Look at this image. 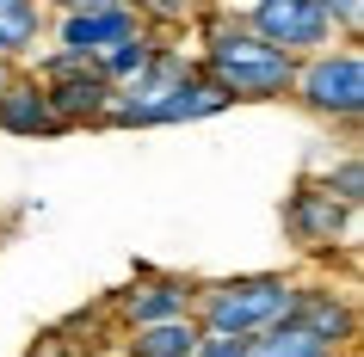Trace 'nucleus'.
<instances>
[{
    "mask_svg": "<svg viewBox=\"0 0 364 357\" xmlns=\"http://www.w3.org/2000/svg\"><path fill=\"white\" fill-rule=\"evenodd\" d=\"M229 111L223 87L198 75V62H186L179 50H154V62L130 87H117V99L105 105V130H154V123H198V117Z\"/></svg>",
    "mask_w": 364,
    "mask_h": 357,
    "instance_id": "obj_1",
    "label": "nucleus"
},
{
    "mask_svg": "<svg viewBox=\"0 0 364 357\" xmlns=\"http://www.w3.org/2000/svg\"><path fill=\"white\" fill-rule=\"evenodd\" d=\"M198 75L223 87L229 105H272V99L290 93L296 80V56L272 50L259 31H247L241 19H210V38H204V56H198Z\"/></svg>",
    "mask_w": 364,
    "mask_h": 357,
    "instance_id": "obj_2",
    "label": "nucleus"
},
{
    "mask_svg": "<svg viewBox=\"0 0 364 357\" xmlns=\"http://www.w3.org/2000/svg\"><path fill=\"white\" fill-rule=\"evenodd\" d=\"M296 302V278L284 271H247V278H216L192 290V320L198 333H223V339H253L290 320Z\"/></svg>",
    "mask_w": 364,
    "mask_h": 357,
    "instance_id": "obj_3",
    "label": "nucleus"
},
{
    "mask_svg": "<svg viewBox=\"0 0 364 357\" xmlns=\"http://www.w3.org/2000/svg\"><path fill=\"white\" fill-rule=\"evenodd\" d=\"M290 93L303 99L315 117H327V123H358L364 117V50L358 43H327V50H315L309 62H296V80H290Z\"/></svg>",
    "mask_w": 364,
    "mask_h": 357,
    "instance_id": "obj_4",
    "label": "nucleus"
},
{
    "mask_svg": "<svg viewBox=\"0 0 364 357\" xmlns=\"http://www.w3.org/2000/svg\"><path fill=\"white\" fill-rule=\"evenodd\" d=\"M31 75H38V87H43V99H50V111H56L62 130L99 123V117H105V105L117 99V87L99 75V62L87 56V50H50Z\"/></svg>",
    "mask_w": 364,
    "mask_h": 357,
    "instance_id": "obj_5",
    "label": "nucleus"
},
{
    "mask_svg": "<svg viewBox=\"0 0 364 357\" xmlns=\"http://www.w3.org/2000/svg\"><path fill=\"white\" fill-rule=\"evenodd\" d=\"M352 222H358V204L333 197L327 179H303V185L284 197V234L303 246V253H333V246L352 234Z\"/></svg>",
    "mask_w": 364,
    "mask_h": 357,
    "instance_id": "obj_6",
    "label": "nucleus"
},
{
    "mask_svg": "<svg viewBox=\"0 0 364 357\" xmlns=\"http://www.w3.org/2000/svg\"><path fill=\"white\" fill-rule=\"evenodd\" d=\"M247 31H259V38H266L272 50H284V56H303V50L315 56V50L333 43V25H327V13L315 0H253Z\"/></svg>",
    "mask_w": 364,
    "mask_h": 357,
    "instance_id": "obj_7",
    "label": "nucleus"
},
{
    "mask_svg": "<svg viewBox=\"0 0 364 357\" xmlns=\"http://www.w3.org/2000/svg\"><path fill=\"white\" fill-rule=\"evenodd\" d=\"M192 278H173V271H154V265H136V283L112 296V314L124 326H154V320H179L192 314Z\"/></svg>",
    "mask_w": 364,
    "mask_h": 357,
    "instance_id": "obj_8",
    "label": "nucleus"
},
{
    "mask_svg": "<svg viewBox=\"0 0 364 357\" xmlns=\"http://www.w3.org/2000/svg\"><path fill=\"white\" fill-rule=\"evenodd\" d=\"M136 31H142V19H136L130 0L93 6V13H62L56 19V50H87V56H99V50H112V43L136 38Z\"/></svg>",
    "mask_w": 364,
    "mask_h": 357,
    "instance_id": "obj_9",
    "label": "nucleus"
},
{
    "mask_svg": "<svg viewBox=\"0 0 364 357\" xmlns=\"http://www.w3.org/2000/svg\"><path fill=\"white\" fill-rule=\"evenodd\" d=\"M290 320L303 326V333L327 339V345H346L352 351V339H358V308H352V296H340V290H327V283H296V302H290Z\"/></svg>",
    "mask_w": 364,
    "mask_h": 357,
    "instance_id": "obj_10",
    "label": "nucleus"
},
{
    "mask_svg": "<svg viewBox=\"0 0 364 357\" xmlns=\"http://www.w3.org/2000/svg\"><path fill=\"white\" fill-rule=\"evenodd\" d=\"M0 130L6 136H62L38 75H19V68L6 75V87H0Z\"/></svg>",
    "mask_w": 364,
    "mask_h": 357,
    "instance_id": "obj_11",
    "label": "nucleus"
},
{
    "mask_svg": "<svg viewBox=\"0 0 364 357\" xmlns=\"http://www.w3.org/2000/svg\"><path fill=\"white\" fill-rule=\"evenodd\" d=\"M241 357H352V351H346V345H327V339H315V333H303L296 320H278V326H266V333H253Z\"/></svg>",
    "mask_w": 364,
    "mask_h": 357,
    "instance_id": "obj_12",
    "label": "nucleus"
},
{
    "mask_svg": "<svg viewBox=\"0 0 364 357\" xmlns=\"http://www.w3.org/2000/svg\"><path fill=\"white\" fill-rule=\"evenodd\" d=\"M198 320L179 314V320H154V326H136L130 339H124V351L130 357H192L198 351Z\"/></svg>",
    "mask_w": 364,
    "mask_h": 357,
    "instance_id": "obj_13",
    "label": "nucleus"
},
{
    "mask_svg": "<svg viewBox=\"0 0 364 357\" xmlns=\"http://www.w3.org/2000/svg\"><path fill=\"white\" fill-rule=\"evenodd\" d=\"M43 38V0H0V56L19 62Z\"/></svg>",
    "mask_w": 364,
    "mask_h": 357,
    "instance_id": "obj_14",
    "label": "nucleus"
},
{
    "mask_svg": "<svg viewBox=\"0 0 364 357\" xmlns=\"http://www.w3.org/2000/svg\"><path fill=\"white\" fill-rule=\"evenodd\" d=\"M154 50H161V38H154L149 25H142V31H136V38H124V43H112V50H99V75L112 80V87H130L136 75H142V68H149L154 62Z\"/></svg>",
    "mask_w": 364,
    "mask_h": 357,
    "instance_id": "obj_15",
    "label": "nucleus"
},
{
    "mask_svg": "<svg viewBox=\"0 0 364 357\" xmlns=\"http://www.w3.org/2000/svg\"><path fill=\"white\" fill-rule=\"evenodd\" d=\"M327 191L346 197V204H364V160H358V154H346L340 167L327 172Z\"/></svg>",
    "mask_w": 364,
    "mask_h": 357,
    "instance_id": "obj_16",
    "label": "nucleus"
},
{
    "mask_svg": "<svg viewBox=\"0 0 364 357\" xmlns=\"http://www.w3.org/2000/svg\"><path fill=\"white\" fill-rule=\"evenodd\" d=\"M136 19H154V25H179L186 13H192V0H130Z\"/></svg>",
    "mask_w": 364,
    "mask_h": 357,
    "instance_id": "obj_17",
    "label": "nucleus"
},
{
    "mask_svg": "<svg viewBox=\"0 0 364 357\" xmlns=\"http://www.w3.org/2000/svg\"><path fill=\"white\" fill-rule=\"evenodd\" d=\"M327 13V25H340V31H352V43H358V19H364V0H315Z\"/></svg>",
    "mask_w": 364,
    "mask_h": 357,
    "instance_id": "obj_18",
    "label": "nucleus"
},
{
    "mask_svg": "<svg viewBox=\"0 0 364 357\" xmlns=\"http://www.w3.org/2000/svg\"><path fill=\"white\" fill-rule=\"evenodd\" d=\"M25 357H93V351H87V345H68L62 333H43V339H38V345H31Z\"/></svg>",
    "mask_w": 364,
    "mask_h": 357,
    "instance_id": "obj_19",
    "label": "nucleus"
},
{
    "mask_svg": "<svg viewBox=\"0 0 364 357\" xmlns=\"http://www.w3.org/2000/svg\"><path fill=\"white\" fill-rule=\"evenodd\" d=\"M241 351H247V339H223V333H204L192 357H241Z\"/></svg>",
    "mask_w": 364,
    "mask_h": 357,
    "instance_id": "obj_20",
    "label": "nucleus"
},
{
    "mask_svg": "<svg viewBox=\"0 0 364 357\" xmlns=\"http://www.w3.org/2000/svg\"><path fill=\"white\" fill-rule=\"evenodd\" d=\"M62 13H93V6H117V0H56Z\"/></svg>",
    "mask_w": 364,
    "mask_h": 357,
    "instance_id": "obj_21",
    "label": "nucleus"
},
{
    "mask_svg": "<svg viewBox=\"0 0 364 357\" xmlns=\"http://www.w3.org/2000/svg\"><path fill=\"white\" fill-rule=\"evenodd\" d=\"M6 75H13V62H6V56H0V87H6Z\"/></svg>",
    "mask_w": 364,
    "mask_h": 357,
    "instance_id": "obj_22",
    "label": "nucleus"
}]
</instances>
